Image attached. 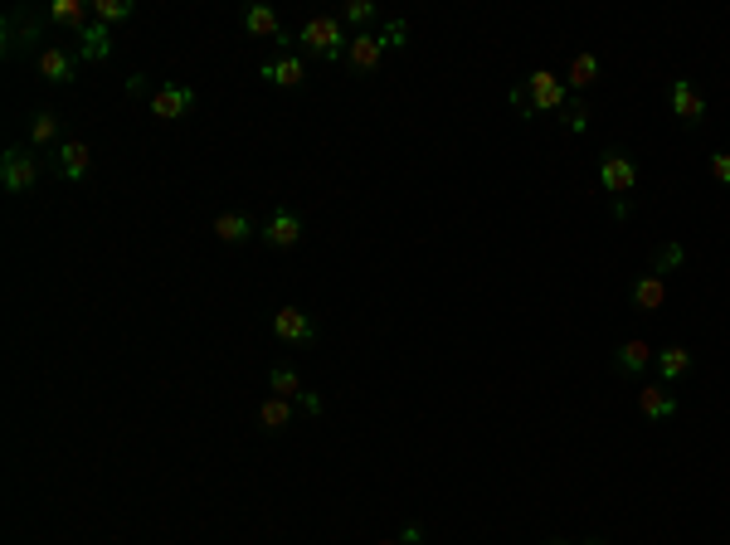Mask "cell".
<instances>
[{
  "label": "cell",
  "mask_w": 730,
  "mask_h": 545,
  "mask_svg": "<svg viewBox=\"0 0 730 545\" xmlns=\"http://www.w3.org/2000/svg\"><path fill=\"white\" fill-rule=\"evenodd\" d=\"M400 44H409V20H390L380 35L375 30H356L351 35V44H346V69L356 73H375L380 69V59H385V49H400Z\"/></svg>",
  "instance_id": "cell-1"
},
{
  "label": "cell",
  "mask_w": 730,
  "mask_h": 545,
  "mask_svg": "<svg viewBox=\"0 0 730 545\" xmlns=\"http://www.w3.org/2000/svg\"><path fill=\"white\" fill-rule=\"evenodd\" d=\"M667 103H672V112H677V122H682V127H692V132L706 122V103H701V93H696L687 78H672Z\"/></svg>",
  "instance_id": "cell-12"
},
{
  "label": "cell",
  "mask_w": 730,
  "mask_h": 545,
  "mask_svg": "<svg viewBox=\"0 0 730 545\" xmlns=\"http://www.w3.org/2000/svg\"><path fill=\"white\" fill-rule=\"evenodd\" d=\"M88 15H93V5H88V0H49V20H54V25H64L73 39L88 30Z\"/></svg>",
  "instance_id": "cell-16"
},
{
  "label": "cell",
  "mask_w": 730,
  "mask_h": 545,
  "mask_svg": "<svg viewBox=\"0 0 730 545\" xmlns=\"http://www.w3.org/2000/svg\"><path fill=\"white\" fill-rule=\"evenodd\" d=\"M88 171H93V151H88V142L69 137V142L54 146V176H64L69 185H78V181H88Z\"/></svg>",
  "instance_id": "cell-7"
},
{
  "label": "cell",
  "mask_w": 730,
  "mask_h": 545,
  "mask_svg": "<svg viewBox=\"0 0 730 545\" xmlns=\"http://www.w3.org/2000/svg\"><path fill=\"white\" fill-rule=\"evenodd\" d=\"M263 83H278V88H302L307 83V64H302V54H283V59H268L263 69H258Z\"/></svg>",
  "instance_id": "cell-14"
},
{
  "label": "cell",
  "mask_w": 730,
  "mask_h": 545,
  "mask_svg": "<svg viewBox=\"0 0 730 545\" xmlns=\"http://www.w3.org/2000/svg\"><path fill=\"white\" fill-rule=\"evenodd\" d=\"M244 30H249L254 39H278L283 35L278 10H268V5H249V10H244Z\"/></svg>",
  "instance_id": "cell-24"
},
{
  "label": "cell",
  "mask_w": 730,
  "mask_h": 545,
  "mask_svg": "<svg viewBox=\"0 0 730 545\" xmlns=\"http://www.w3.org/2000/svg\"><path fill=\"white\" fill-rule=\"evenodd\" d=\"M400 541H404V545H419V541H424V526H404Z\"/></svg>",
  "instance_id": "cell-31"
},
{
  "label": "cell",
  "mask_w": 730,
  "mask_h": 545,
  "mask_svg": "<svg viewBox=\"0 0 730 545\" xmlns=\"http://www.w3.org/2000/svg\"><path fill=\"white\" fill-rule=\"evenodd\" d=\"M638 409H643L653 424H662V419H677V395H672L667 385H643V390H638Z\"/></svg>",
  "instance_id": "cell-17"
},
{
  "label": "cell",
  "mask_w": 730,
  "mask_h": 545,
  "mask_svg": "<svg viewBox=\"0 0 730 545\" xmlns=\"http://www.w3.org/2000/svg\"><path fill=\"white\" fill-rule=\"evenodd\" d=\"M560 127H565V132H575V137L589 127V108H584V98H570V103L560 108Z\"/></svg>",
  "instance_id": "cell-27"
},
{
  "label": "cell",
  "mask_w": 730,
  "mask_h": 545,
  "mask_svg": "<svg viewBox=\"0 0 730 545\" xmlns=\"http://www.w3.org/2000/svg\"><path fill=\"white\" fill-rule=\"evenodd\" d=\"M594 83H599V59L594 54H575L570 69H565V88H575V98H580L584 88H594Z\"/></svg>",
  "instance_id": "cell-22"
},
{
  "label": "cell",
  "mask_w": 730,
  "mask_h": 545,
  "mask_svg": "<svg viewBox=\"0 0 730 545\" xmlns=\"http://www.w3.org/2000/svg\"><path fill=\"white\" fill-rule=\"evenodd\" d=\"M297 44H302V54H317V59H327V64H341L351 35H346L341 15H312V20L297 30Z\"/></svg>",
  "instance_id": "cell-3"
},
{
  "label": "cell",
  "mask_w": 730,
  "mask_h": 545,
  "mask_svg": "<svg viewBox=\"0 0 730 545\" xmlns=\"http://www.w3.org/2000/svg\"><path fill=\"white\" fill-rule=\"evenodd\" d=\"M687 370H692V351H687V346H662V351H657V375H662V385H677Z\"/></svg>",
  "instance_id": "cell-20"
},
{
  "label": "cell",
  "mask_w": 730,
  "mask_h": 545,
  "mask_svg": "<svg viewBox=\"0 0 730 545\" xmlns=\"http://www.w3.org/2000/svg\"><path fill=\"white\" fill-rule=\"evenodd\" d=\"M273 336H278L283 346H307V341L317 336V322H312L302 307H278V312H273Z\"/></svg>",
  "instance_id": "cell-11"
},
{
  "label": "cell",
  "mask_w": 730,
  "mask_h": 545,
  "mask_svg": "<svg viewBox=\"0 0 730 545\" xmlns=\"http://www.w3.org/2000/svg\"><path fill=\"white\" fill-rule=\"evenodd\" d=\"M215 234L224 244H249L258 234V224L249 215H239V210H224V215H215Z\"/></svg>",
  "instance_id": "cell-18"
},
{
  "label": "cell",
  "mask_w": 730,
  "mask_h": 545,
  "mask_svg": "<svg viewBox=\"0 0 730 545\" xmlns=\"http://www.w3.org/2000/svg\"><path fill=\"white\" fill-rule=\"evenodd\" d=\"M108 54H112V30L93 20V25L78 35V59H108Z\"/></svg>",
  "instance_id": "cell-25"
},
{
  "label": "cell",
  "mask_w": 730,
  "mask_h": 545,
  "mask_svg": "<svg viewBox=\"0 0 730 545\" xmlns=\"http://www.w3.org/2000/svg\"><path fill=\"white\" fill-rule=\"evenodd\" d=\"M35 181H39L35 156H30L25 146H5V156H0V185H5L10 195H25Z\"/></svg>",
  "instance_id": "cell-5"
},
{
  "label": "cell",
  "mask_w": 730,
  "mask_h": 545,
  "mask_svg": "<svg viewBox=\"0 0 730 545\" xmlns=\"http://www.w3.org/2000/svg\"><path fill=\"white\" fill-rule=\"evenodd\" d=\"M584 545H604V541H584Z\"/></svg>",
  "instance_id": "cell-34"
},
{
  "label": "cell",
  "mask_w": 730,
  "mask_h": 545,
  "mask_svg": "<svg viewBox=\"0 0 730 545\" xmlns=\"http://www.w3.org/2000/svg\"><path fill=\"white\" fill-rule=\"evenodd\" d=\"M653 361H657V351L648 346V341H638V336H633V341H623L619 351H614V370L628 375V380H638V375H643Z\"/></svg>",
  "instance_id": "cell-15"
},
{
  "label": "cell",
  "mask_w": 730,
  "mask_h": 545,
  "mask_svg": "<svg viewBox=\"0 0 730 545\" xmlns=\"http://www.w3.org/2000/svg\"><path fill=\"white\" fill-rule=\"evenodd\" d=\"M546 545H570V541H546Z\"/></svg>",
  "instance_id": "cell-32"
},
{
  "label": "cell",
  "mask_w": 730,
  "mask_h": 545,
  "mask_svg": "<svg viewBox=\"0 0 730 545\" xmlns=\"http://www.w3.org/2000/svg\"><path fill=\"white\" fill-rule=\"evenodd\" d=\"M599 185H604L609 195H633V190H638V166H633V156H628L623 146H609V151L599 156Z\"/></svg>",
  "instance_id": "cell-4"
},
{
  "label": "cell",
  "mask_w": 730,
  "mask_h": 545,
  "mask_svg": "<svg viewBox=\"0 0 730 545\" xmlns=\"http://www.w3.org/2000/svg\"><path fill=\"white\" fill-rule=\"evenodd\" d=\"M682 258H687V254H682V244H662V249L653 254V273L662 278V273H667V268H677Z\"/></svg>",
  "instance_id": "cell-29"
},
{
  "label": "cell",
  "mask_w": 730,
  "mask_h": 545,
  "mask_svg": "<svg viewBox=\"0 0 730 545\" xmlns=\"http://www.w3.org/2000/svg\"><path fill=\"white\" fill-rule=\"evenodd\" d=\"M511 108L521 117H536V112H560L565 108V78H555L550 69H536L521 88H511Z\"/></svg>",
  "instance_id": "cell-2"
},
{
  "label": "cell",
  "mask_w": 730,
  "mask_h": 545,
  "mask_svg": "<svg viewBox=\"0 0 730 545\" xmlns=\"http://www.w3.org/2000/svg\"><path fill=\"white\" fill-rule=\"evenodd\" d=\"M93 20H98V25L132 20V0H93Z\"/></svg>",
  "instance_id": "cell-26"
},
{
  "label": "cell",
  "mask_w": 730,
  "mask_h": 545,
  "mask_svg": "<svg viewBox=\"0 0 730 545\" xmlns=\"http://www.w3.org/2000/svg\"><path fill=\"white\" fill-rule=\"evenodd\" d=\"M39 78L44 83H73L78 78V49H59V44H49L44 54H39Z\"/></svg>",
  "instance_id": "cell-13"
},
{
  "label": "cell",
  "mask_w": 730,
  "mask_h": 545,
  "mask_svg": "<svg viewBox=\"0 0 730 545\" xmlns=\"http://www.w3.org/2000/svg\"><path fill=\"white\" fill-rule=\"evenodd\" d=\"M258 234H263V244H268V249H297V244H302V215L288 210V205H278L273 219H268Z\"/></svg>",
  "instance_id": "cell-9"
},
{
  "label": "cell",
  "mask_w": 730,
  "mask_h": 545,
  "mask_svg": "<svg viewBox=\"0 0 730 545\" xmlns=\"http://www.w3.org/2000/svg\"><path fill=\"white\" fill-rule=\"evenodd\" d=\"M39 35H44V25H39L35 15L10 10V20H5V59H15V54H25V49H39ZM39 54H44V49H39Z\"/></svg>",
  "instance_id": "cell-8"
},
{
  "label": "cell",
  "mask_w": 730,
  "mask_h": 545,
  "mask_svg": "<svg viewBox=\"0 0 730 545\" xmlns=\"http://www.w3.org/2000/svg\"><path fill=\"white\" fill-rule=\"evenodd\" d=\"M628 297H633V307H638V312H657V307L667 302V283H662L657 273H643V278L633 283Z\"/></svg>",
  "instance_id": "cell-21"
},
{
  "label": "cell",
  "mask_w": 730,
  "mask_h": 545,
  "mask_svg": "<svg viewBox=\"0 0 730 545\" xmlns=\"http://www.w3.org/2000/svg\"><path fill=\"white\" fill-rule=\"evenodd\" d=\"M44 146H59V112L39 108L30 117V151H44Z\"/></svg>",
  "instance_id": "cell-23"
},
{
  "label": "cell",
  "mask_w": 730,
  "mask_h": 545,
  "mask_svg": "<svg viewBox=\"0 0 730 545\" xmlns=\"http://www.w3.org/2000/svg\"><path fill=\"white\" fill-rule=\"evenodd\" d=\"M268 390H273L278 400H297L307 414H322V400L302 385V375H297L292 365H273V370H268Z\"/></svg>",
  "instance_id": "cell-6"
},
{
  "label": "cell",
  "mask_w": 730,
  "mask_h": 545,
  "mask_svg": "<svg viewBox=\"0 0 730 545\" xmlns=\"http://www.w3.org/2000/svg\"><path fill=\"white\" fill-rule=\"evenodd\" d=\"M258 429H263V434H283V429H288L292 424V400H278V395H268V400L258 404Z\"/></svg>",
  "instance_id": "cell-19"
},
{
  "label": "cell",
  "mask_w": 730,
  "mask_h": 545,
  "mask_svg": "<svg viewBox=\"0 0 730 545\" xmlns=\"http://www.w3.org/2000/svg\"><path fill=\"white\" fill-rule=\"evenodd\" d=\"M375 20V5L370 0H346L341 5V25H370Z\"/></svg>",
  "instance_id": "cell-28"
},
{
  "label": "cell",
  "mask_w": 730,
  "mask_h": 545,
  "mask_svg": "<svg viewBox=\"0 0 730 545\" xmlns=\"http://www.w3.org/2000/svg\"><path fill=\"white\" fill-rule=\"evenodd\" d=\"M711 181L730 190V151H711Z\"/></svg>",
  "instance_id": "cell-30"
},
{
  "label": "cell",
  "mask_w": 730,
  "mask_h": 545,
  "mask_svg": "<svg viewBox=\"0 0 730 545\" xmlns=\"http://www.w3.org/2000/svg\"><path fill=\"white\" fill-rule=\"evenodd\" d=\"M185 112H195V88L161 83V88L151 93V117H161V122H181Z\"/></svg>",
  "instance_id": "cell-10"
},
{
  "label": "cell",
  "mask_w": 730,
  "mask_h": 545,
  "mask_svg": "<svg viewBox=\"0 0 730 545\" xmlns=\"http://www.w3.org/2000/svg\"><path fill=\"white\" fill-rule=\"evenodd\" d=\"M380 545H404V541H380Z\"/></svg>",
  "instance_id": "cell-33"
}]
</instances>
